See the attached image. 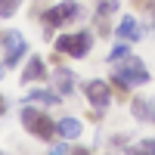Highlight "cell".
<instances>
[{"instance_id":"1","label":"cell","mask_w":155,"mask_h":155,"mask_svg":"<svg viewBox=\"0 0 155 155\" xmlns=\"http://www.w3.org/2000/svg\"><path fill=\"white\" fill-rule=\"evenodd\" d=\"M115 87L121 90V93H127V87H137V84H146L149 81V71L143 68V62H140L134 53L118 59V68H115Z\"/></svg>"},{"instance_id":"2","label":"cell","mask_w":155,"mask_h":155,"mask_svg":"<svg viewBox=\"0 0 155 155\" xmlns=\"http://www.w3.org/2000/svg\"><path fill=\"white\" fill-rule=\"evenodd\" d=\"M81 16V3L78 0H62L59 6H53V9H47L44 16H41V22H44V37L47 41H53V31L59 28V25H65V22H71V19H78Z\"/></svg>"},{"instance_id":"3","label":"cell","mask_w":155,"mask_h":155,"mask_svg":"<svg viewBox=\"0 0 155 155\" xmlns=\"http://www.w3.org/2000/svg\"><path fill=\"white\" fill-rule=\"evenodd\" d=\"M22 124L28 127L37 140H53V137H56V124L50 121L44 112H37V109H31V106L22 109Z\"/></svg>"},{"instance_id":"4","label":"cell","mask_w":155,"mask_h":155,"mask_svg":"<svg viewBox=\"0 0 155 155\" xmlns=\"http://www.w3.org/2000/svg\"><path fill=\"white\" fill-rule=\"evenodd\" d=\"M90 47H93V37H90V31H74V34H62L56 37V50L65 56H87Z\"/></svg>"},{"instance_id":"5","label":"cell","mask_w":155,"mask_h":155,"mask_svg":"<svg viewBox=\"0 0 155 155\" xmlns=\"http://www.w3.org/2000/svg\"><path fill=\"white\" fill-rule=\"evenodd\" d=\"M3 47H6V62L3 65H16V62L25 56V50H28V41H25V37L19 34V31H6L3 34Z\"/></svg>"},{"instance_id":"6","label":"cell","mask_w":155,"mask_h":155,"mask_svg":"<svg viewBox=\"0 0 155 155\" xmlns=\"http://www.w3.org/2000/svg\"><path fill=\"white\" fill-rule=\"evenodd\" d=\"M84 90H87V99L96 106V112H102V109L109 106V87L102 84V81H90Z\"/></svg>"},{"instance_id":"7","label":"cell","mask_w":155,"mask_h":155,"mask_svg":"<svg viewBox=\"0 0 155 155\" xmlns=\"http://www.w3.org/2000/svg\"><path fill=\"white\" fill-rule=\"evenodd\" d=\"M118 34L124 37V41H140V37H143V31H140V22H137L134 16H124V19L118 22Z\"/></svg>"},{"instance_id":"8","label":"cell","mask_w":155,"mask_h":155,"mask_svg":"<svg viewBox=\"0 0 155 155\" xmlns=\"http://www.w3.org/2000/svg\"><path fill=\"white\" fill-rule=\"evenodd\" d=\"M53 81H56L59 96H68L71 90H74V74H71L68 68H56V71H53Z\"/></svg>"},{"instance_id":"9","label":"cell","mask_w":155,"mask_h":155,"mask_svg":"<svg viewBox=\"0 0 155 155\" xmlns=\"http://www.w3.org/2000/svg\"><path fill=\"white\" fill-rule=\"evenodd\" d=\"M56 134L65 137V140H78V137H81V121H78V118H62L56 124Z\"/></svg>"},{"instance_id":"10","label":"cell","mask_w":155,"mask_h":155,"mask_svg":"<svg viewBox=\"0 0 155 155\" xmlns=\"http://www.w3.org/2000/svg\"><path fill=\"white\" fill-rule=\"evenodd\" d=\"M44 74H47V71H44V62L37 59V56H31L28 65H25V71H22V81H25V84H28V81H44Z\"/></svg>"},{"instance_id":"11","label":"cell","mask_w":155,"mask_h":155,"mask_svg":"<svg viewBox=\"0 0 155 155\" xmlns=\"http://www.w3.org/2000/svg\"><path fill=\"white\" fill-rule=\"evenodd\" d=\"M28 102H47V106H59V93H53V90H28Z\"/></svg>"},{"instance_id":"12","label":"cell","mask_w":155,"mask_h":155,"mask_svg":"<svg viewBox=\"0 0 155 155\" xmlns=\"http://www.w3.org/2000/svg\"><path fill=\"white\" fill-rule=\"evenodd\" d=\"M115 9H118V0H99V3H96V16L99 19H109Z\"/></svg>"},{"instance_id":"13","label":"cell","mask_w":155,"mask_h":155,"mask_svg":"<svg viewBox=\"0 0 155 155\" xmlns=\"http://www.w3.org/2000/svg\"><path fill=\"white\" fill-rule=\"evenodd\" d=\"M130 109H134L137 118H143V121L152 118V109H149V102H146V99H134V102H130Z\"/></svg>"},{"instance_id":"14","label":"cell","mask_w":155,"mask_h":155,"mask_svg":"<svg viewBox=\"0 0 155 155\" xmlns=\"http://www.w3.org/2000/svg\"><path fill=\"white\" fill-rule=\"evenodd\" d=\"M16 9H19V0H0V16L3 19L16 16Z\"/></svg>"},{"instance_id":"15","label":"cell","mask_w":155,"mask_h":155,"mask_svg":"<svg viewBox=\"0 0 155 155\" xmlns=\"http://www.w3.org/2000/svg\"><path fill=\"white\" fill-rule=\"evenodd\" d=\"M124 56H130V47H127V44H118V47L109 53V62H118V59H124Z\"/></svg>"},{"instance_id":"16","label":"cell","mask_w":155,"mask_h":155,"mask_svg":"<svg viewBox=\"0 0 155 155\" xmlns=\"http://www.w3.org/2000/svg\"><path fill=\"white\" fill-rule=\"evenodd\" d=\"M65 152H68L65 143H56V146H53V155H65Z\"/></svg>"},{"instance_id":"17","label":"cell","mask_w":155,"mask_h":155,"mask_svg":"<svg viewBox=\"0 0 155 155\" xmlns=\"http://www.w3.org/2000/svg\"><path fill=\"white\" fill-rule=\"evenodd\" d=\"M3 112H6V99L0 96V115H3Z\"/></svg>"},{"instance_id":"18","label":"cell","mask_w":155,"mask_h":155,"mask_svg":"<svg viewBox=\"0 0 155 155\" xmlns=\"http://www.w3.org/2000/svg\"><path fill=\"white\" fill-rule=\"evenodd\" d=\"M149 16H152V25H155V3L149 6Z\"/></svg>"},{"instance_id":"19","label":"cell","mask_w":155,"mask_h":155,"mask_svg":"<svg viewBox=\"0 0 155 155\" xmlns=\"http://www.w3.org/2000/svg\"><path fill=\"white\" fill-rule=\"evenodd\" d=\"M152 118H155V96H152Z\"/></svg>"},{"instance_id":"20","label":"cell","mask_w":155,"mask_h":155,"mask_svg":"<svg viewBox=\"0 0 155 155\" xmlns=\"http://www.w3.org/2000/svg\"><path fill=\"white\" fill-rule=\"evenodd\" d=\"M3 68H6V65H3V62H0V78H3Z\"/></svg>"},{"instance_id":"21","label":"cell","mask_w":155,"mask_h":155,"mask_svg":"<svg viewBox=\"0 0 155 155\" xmlns=\"http://www.w3.org/2000/svg\"><path fill=\"white\" fill-rule=\"evenodd\" d=\"M152 152H155V140H152Z\"/></svg>"},{"instance_id":"22","label":"cell","mask_w":155,"mask_h":155,"mask_svg":"<svg viewBox=\"0 0 155 155\" xmlns=\"http://www.w3.org/2000/svg\"><path fill=\"white\" fill-rule=\"evenodd\" d=\"M137 3H146V0H137Z\"/></svg>"}]
</instances>
